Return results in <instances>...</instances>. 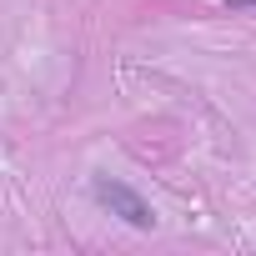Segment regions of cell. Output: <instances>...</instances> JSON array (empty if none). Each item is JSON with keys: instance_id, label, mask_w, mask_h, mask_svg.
<instances>
[{"instance_id": "6da1fadb", "label": "cell", "mask_w": 256, "mask_h": 256, "mask_svg": "<svg viewBox=\"0 0 256 256\" xmlns=\"http://www.w3.org/2000/svg\"><path fill=\"white\" fill-rule=\"evenodd\" d=\"M90 196L110 211V216H120L126 226H136V231H151L156 226V211H151V201L136 191V186H126V181H110V176H96L90 181Z\"/></svg>"}, {"instance_id": "7a4b0ae2", "label": "cell", "mask_w": 256, "mask_h": 256, "mask_svg": "<svg viewBox=\"0 0 256 256\" xmlns=\"http://www.w3.org/2000/svg\"><path fill=\"white\" fill-rule=\"evenodd\" d=\"M221 10H231V16L236 10H256V0H221Z\"/></svg>"}]
</instances>
